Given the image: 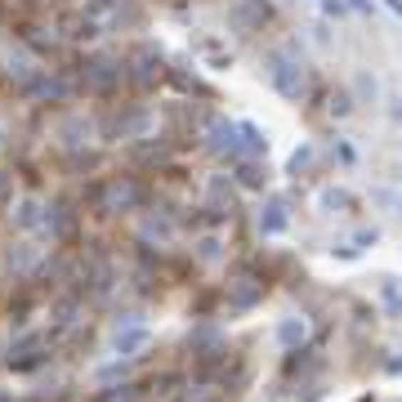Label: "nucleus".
<instances>
[{
	"label": "nucleus",
	"mask_w": 402,
	"mask_h": 402,
	"mask_svg": "<svg viewBox=\"0 0 402 402\" xmlns=\"http://www.w3.org/2000/svg\"><path fill=\"white\" fill-rule=\"evenodd\" d=\"M143 344H148V331H143V326L116 331V349H121V354H134V349H143Z\"/></svg>",
	"instance_id": "obj_4"
},
{
	"label": "nucleus",
	"mask_w": 402,
	"mask_h": 402,
	"mask_svg": "<svg viewBox=\"0 0 402 402\" xmlns=\"http://www.w3.org/2000/svg\"><path fill=\"white\" fill-rule=\"evenodd\" d=\"M237 179L246 183V188H264V170H259V165H250V161L237 170Z\"/></svg>",
	"instance_id": "obj_5"
},
{
	"label": "nucleus",
	"mask_w": 402,
	"mask_h": 402,
	"mask_svg": "<svg viewBox=\"0 0 402 402\" xmlns=\"http://www.w3.org/2000/svg\"><path fill=\"white\" fill-rule=\"evenodd\" d=\"M384 5H389V9L398 14V19H402V0H384Z\"/></svg>",
	"instance_id": "obj_10"
},
{
	"label": "nucleus",
	"mask_w": 402,
	"mask_h": 402,
	"mask_svg": "<svg viewBox=\"0 0 402 402\" xmlns=\"http://www.w3.org/2000/svg\"><path fill=\"white\" fill-rule=\"evenodd\" d=\"M398 210H402V201H398Z\"/></svg>",
	"instance_id": "obj_11"
},
{
	"label": "nucleus",
	"mask_w": 402,
	"mask_h": 402,
	"mask_svg": "<svg viewBox=\"0 0 402 402\" xmlns=\"http://www.w3.org/2000/svg\"><path fill=\"white\" fill-rule=\"evenodd\" d=\"M384 304H389V313H402V295H398L393 282H384Z\"/></svg>",
	"instance_id": "obj_7"
},
{
	"label": "nucleus",
	"mask_w": 402,
	"mask_h": 402,
	"mask_svg": "<svg viewBox=\"0 0 402 402\" xmlns=\"http://www.w3.org/2000/svg\"><path fill=\"white\" fill-rule=\"evenodd\" d=\"M268 0H242L237 9H232V23H237L242 31H250V27H259V23H268Z\"/></svg>",
	"instance_id": "obj_2"
},
{
	"label": "nucleus",
	"mask_w": 402,
	"mask_h": 402,
	"mask_svg": "<svg viewBox=\"0 0 402 402\" xmlns=\"http://www.w3.org/2000/svg\"><path fill=\"white\" fill-rule=\"evenodd\" d=\"M326 5V14H344V0H322Z\"/></svg>",
	"instance_id": "obj_8"
},
{
	"label": "nucleus",
	"mask_w": 402,
	"mask_h": 402,
	"mask_svg": "<svg viewBox=\"0 0 402 402\" xmlns=\"http://www.w3.org/2000/svg\"><path fill=\"white\" fill-rule=\"evenodd\" d=\"M259 228L268 232V237L287 228V201H268V206L259 210Z\"/></svg>",
	"instance_id": "obj_3"
},
{
	"label": "nucleus",
	"mask_w": 402,
	"mask_h": 402,
	"mask_svg": "<svg viewBox=\"0 0 402 402\" xmlns=\"http://www.w3.org/2000/svg\"><path fill=\"white\" fill-rule=\"evenodd\" d=\"M273 86L287 98H299V90H304V67L291 63V58H277L273 63Z\"/></svg>",
	"instance_id": "obj_1"
},
{
	"label": "nucleus",
	"mask_w": 402,
	"mask_h": 402,
	"mask_svg": "<svg viewBox=\"0 0 402 402\" xmlns=\"http://www.w3.org/2000/svg\"><path fill=\"white\" fill-rule=\"evenodd\" d=\"M389 376H402V358H389Z\"/></svg>",
	"instance_id": "obj_9"
},
{
	"label": "nucleus",
	"mask_w": 402,
	"mask_h": 402,
	"mask_svg": "<svg viewBox=\"0 0 402 402\" xmlns=\"http://www.w3.org/2000/svg\"><path fill=\"white\" fill-rule=\"evenodd\" d=\"M282 344H299V340H304V322H282Z\"/></svg>",
	"instance_id": "obj_6"
}]
</instances>
